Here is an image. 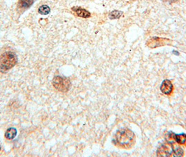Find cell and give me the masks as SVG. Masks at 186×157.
I'll use <instances>...</instances> for the list:
<instances>
[{
    "mask_svg": "<svg viewBox=\"0 0 186 157\" xmlns=\"http://www.w3.org/2000/svg\"><path fill=\"white\" fill-rule=\"evenodd\" d=\"M0 150H1V147H0Z\"/></svg>",
    "mask_w": 186,
    "mask_h": 157,
    "instance_id": "15",
    "label": "cell"
},
{
    "mask_svg": "<svg viewBox=\"0 0 186 157\" xmlns=\"http://www.w3.org/2000/svg\"><path fill=\"white\" fill-rule=\"evenodd\" d=\"M157 155L158 156H183L184 155V152L181 147H175L172 143L166 142L159 147Z\"/></svg>",
    "mask_w": 186,
    "mask_h": 157,
    "instance_id": "3",
    "label": "cell"
},
{
    "mask_svg": "<svg viewBox=\"0 0 186 157\" xmlns=\"http://www.w3.org/2000/svg\"><path fill=\"white\" fill-rule=\"evenodd\" d=\"M169 42H170V40H168L167 38L153 37L152 38H150L146 44L148 45V46L151 48H156L158 46H160V45L167 44Z\"/></svg>",
    "mask_w": 186,
    "mask_h": 157,
    "instance_id": "5",
    "label": "cell"
},
{
    "mask_svg": "<svg viewBox=\"0 0 186 157\" xmlns=\"http://www.w3.org/2000/svg\"><path fill=\"white\" fill-rule=\"evenodd\" d=\"M72 11H73L76 15L78 17H81V18H90L91 16V14L89 11H88L86 9H84L83 8H81V7H73L72 8Z\"/></svg>",
    "mask_w": 186,
    "mask_h": 157,
    "instance_id": "8",
    "label": "cell"
},
{
    "mask_svg": "<svg viewBox=\"0 0 186 157\" xmlns=\"http://www.w3.org/2000/svg\"><path fill=\"white\" fill-rule=\"evenodd\" d=\"M173 53H174V54H176V55H179V53H178V52H176V51L173 52Z\"/></svg>",
    "mask_w": 186,
    "mask_h": 157,
    "instance_id": "14",
    "label": "cell"
},
{
    "mask_svg": "<svg viewBox=\"0 0 186 157\" xmlns=\"http://www.w3.org/2000/svg\"><path fill=\"white\" fill-rule=\"evenodd\" d=\"M173 87L171 82L169 80H165L162 82L161 84L160 90L163 94H166V95H170L172 93Z\"/></svg>",
    "mask_w": 186,
    "mask_h": 157,
    "instance_id": "6",
    "label": "cell"
},
{
    "mask_svg": "<svg viewBox=\"0 0 186 157\" xmlns=\"http://www.w3.org/2000/svg\"><path fill=\"white\" fill-rule=\"evenodd\" d=\"M17 55L13 52H4L0 57V72L6 73L17 64Z\"/></svg>",
    "mask_w": 186,
    "mask_h": 157,
    "instance_id": "2",
    "label": "cell"
},
{
    "mask_svg": "<svg viewBox=\"0 0 186 157\" xmlns=\"http://www.w3.org/2000/svg\"><path fill=\"white\" fill-rule=\"evenodd\" d=\"M116 144L125 149L132 147L135 142V135L131 130L122 129L119 130L115 135Z\"/></svg>",
    "mask_w": 186,
    "mask_h": 157,
    "instance_id": "1",
    "label": "cell"
},
{
    "mask_svg": "<svg viewBox=\"0 0 186 157\" xmlns=\"http://www.w3.org/2000/svg\"><path fill=\"white\" fill-rule=\"evenodd\" d=\"M164 1L169 2H174V0H164Z\"/></svg>",
    "mask_w": 186,
    "mask_h": 157,
    "instance_id": "13",
    "label": "cell"
},
{
    "mask_svg": "<svg viewBox=\"0 0 186 157\" xmlns=\"http://www.w3.org/2000/svg\"><path fill=\"white\" fill-rule=\"evenodd\" d=\"M38 13L42 15H48L50 13V7L47 5H42L38 9Z\"/></svg>",
    "mask_w": 186,
    "mask_h": 157,
    "instance_id": "11",
    "label": "cell"
},
{
    "mask_svg": "<svg viewBox=\"0 0 186 157\" xmlns=\"http://www.w3.org/2000/svg\"><path fill=\"white\" fill-rule=\"evenodd\" d=\"M53 85L57 91L61 92H67L71 87V82L68 78L57 76L54 77L53 80Z\"/></svg>",
    "mask_w": 186,
    "mask_h": 157,
    "instance_id": "4",
    "label": "cell"
},
{
    "mask_svg": "<svg viewBox=\"0 0 186 157\" xmlns=\"http://www.w3.org/2000/svg\"><path fill=\"white\" fill-rule=\"evenodd\" d=\"M123 14L122 11H113L109 13V18L110 19H118L122 16Z\"/></svg>",
    "mask_w": 186,
    "mask_h": 157,
    "instance_id": "12",
    "label": "cell"
},
{
    "mask_svg": "<svg viewBox=\"0 0 186 157\" xmlns=\"http://www.w3.org/2000/svg\"><path fill=\"white\" fill-rule=\"evenodd\" d=\"M17 135V130L15 128H9L5 133V137L8 140H13Z\"/></svg>",
    "mask_w": 186,
    "mask_h": 157,
    "instance_id": "10",
    "label": "cell"
},
{
    "mask_svg": "<svg viewBox=\"0 0 186 157\" xmlns=\"http://www.w3.org/2000/svg\"><path fill=\"white\" fill-rule=\"evenodd\" d=\"M170 139H173L174 141L179 145H185L186 143V134H176L173 133H170L168 134Z\"/></svg>",
    "mask_w": 186,
    "mask_h": 157,
    "instance_id": "7",
    "label": "cell"
},
{
    "mask_svg": "<svg viewBox=\"0 0 186 157\" xmlns=\"http://www.w3.org/2000/svg\"><path fill=\"white\" fill-rule=\"evenodd\" d=\"M34 0H19L18 7L20 11H25L32 5Z\"/></svg>",
    "mask_w": 186,
    "mask_h": 157,
    "instance_id": "9",
    "label": "cell"
}]
</instances>
